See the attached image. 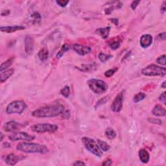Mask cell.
<instances>
[{
  "instance_id": "1",
  "label": "cell",
  "mask_w": 166,
  "mask_h": 166,
  "mask_svg": "<svg viewBox=\"0 0 166 166\" xmlns=\"http://www.w3.org/2000/svg\"><path fill=\"white\" fill-rule=\"evenodd\" d=\"M64 107L62 105H48L37 109L32 112V116L35 118H53L62 114Z\"/></svg>"
},
{
  "instance_id": "2",
  "label": "cell",
  "mask_w": 166,
  "mask_h": 166,
  "mask_svg": "<svg viewBox=\"0 0 166 166\" xmlns=\"http://www.w3.org/2000/svg\"><path fill=\"white\" fill-rule=\"evenodd\" d=\"M17 150L26 153H39L46 154L49 152V149L45 145L39 143L21 142L16 147Z\"/></svg>"
},
{
  "instance_id": "3",
  "label": "cell",
  "mask_w": 166,
  "mask_h": 166,
  "mask_svg": "<svg viewBox=\"0 0 166 166\" xmlns=\"http://www.w3.org/2000/svg\"><path fill=\"white\" fill-rule=\"evenodd\" d=\"M82 142L84 147L97 157H101L103 155V152L99 147L98 143H97L94 139L90 137H84L82 138Z\"/></svg>"
},
{
  "instance_id": "4",
  "label": "cell",
  "mask_w": 166,
  "mask_h": 166,
  "mask_svg": "<svg viewBox=\"0 0 166 166\" xmlns=\"http://www.w3.org/2000/svg\"><path fill=\"white\" fill-rule=\"evenodd\" d=\"M90 89L96 94H103L107 91L108 85L102 80L92 79L88 81Z\"/></svg>"
},
{
  "instance_id": "5",
  "label": "cell",
  "mask_w": 166,
  "mask_h": 166,
  "mask_svg": "<svg viewBox=\"0 0 166 166\" xmlns=\"http://www.w3.org/2000/svg\"><path fill=\"white\" fill-rule=\"evenodd\" d=\"M141 73L143 75L150 77L153 76L163 77L166 74V69L156 64H150L141 70Z\"/></svg>"
},
{
  "instance_id": "6",
  "label": "cell",
  "mask_w": 166,
  "mask_h": 166,
  "mask_svg": "<svg viewBox=\"0 0 166 166\" xmlns=\"http://www.w3.org/2000/svg\"><path fill=\"white\" fill-rule=\"evenodd\" d=\"M31 129L32 131L37 133H45V132L53 133L57 131L58 127L56 125L50 123H38L31 127Z\"/></svg>"
},
{
  "instance_id": "7",
  "label": "cell",
  "mask_w": 166,
  "mask_h": 166,
  "mask_svg": "<svg viewBox=\"0 0 166 166\" xmlns=\"http://www.w3.org/2000/svg\"><path fill=\"white\" fill-rule=\"evenodd\" d=\"M27 108V105L23 101H15L9 103L7 106L6 112L9 114H21Z\"/></svg>"
},
{
  "instance_id": "8",
  "label": "cell",
  "mask_w": 166,
  "mask_h": 166,
  "mask_svg": "<svg viewBox=\"0 0 166 166\" xmlns=\"http://www.w3.org/2000/svg\"><path fill=\"white\" fill-rule=\"evenodd\" d=\"M12 141H31L35 138V136L25 132H15L9 136Z\"/></svg>"
},
{
  "instance_id": "9",
  "label": "cell",
  "mask_w": 166,
  "mask_h": 166,
  "mask_svg": "<svg viewBox=\"0 0 166 166\" xmlns=\"http://www.w3.org/2000/svg\"><path fill=\"white\" fill-rule=\"evenodd\" d=\"M27 125L26 123H20L13 120L5 123L3 125V129L6 132H14L21 129V128L27 126Z\"/></svg>"
},
{
  "instance_id": "10",
  "label": "cell",
  "mask_w": 166,
  "mask_h": 166,
  "mask_svg": "<svg viewBox=\"0 0 166 166\" xmlns=\"http://www.w3.org/2000/svg\"><path fill=\"white\" fill-rule=\"evenodd\" d=\"M123 91L120 92L116 97L114 100L113 101L112 105H111V109L113 112H119L122 110L123 108Z\"/></svg>"
},
{
  "instance_id": "11",
  "label": "cell",
  "mask_w": 166,
  "mask_h": 166,
  "mask_svg": "<svg viewBox=\"0 0 166 166\" xmlns=\"http://www.w3.org/2000/svg\"><path fill=\"white\" fill-rule=\"evenodd\" d=\"M34 39L30 35H27L25 38V47L26 53L28 54L33 53V50H34Z\"/></svg>"
},
{
  "instance_id": "12",
  "label": "cell",
  "mask_w": 166,
  "mask_h": 166,
  "mask_svg": "<svg viewBox=\"0 0 166 166\" xmlns=\"http://www.w3.org/2000/svg\"><path fill=\"white\" fill-rule=\"evenodd\" d=\"M73 49L77 54H80V55L84 56L86 54L90 53L91 51V47L88 46H82L80 44H74L73 46Z\"/></svg>"
},
{
  "instance_id": "13",
  "label": "cell",
  "mask_w": 166,
  "mask_h": 166,
  "mask_svg": "<svg viewBox=\"0 0 166 166\" xmlns=\"http://www.w3.org/2000/svg\"><path fill=\"white\" fill-rule=\"evenodd\" d=\"M22 159H23V158H22V156H20L15 155V154L11 153L5 156V161L9 165H15L19 161L22 160Z\"/></svg>"
},
{
  "instance_id": "14",
  "label": "cell",
  "mask_w": 166,
  "mask_h": 166,
  "mask_svg": "<svg viewBox=\"0 0 166 166\" xmlns=\"http://www.w3.org/2000/svg\"><path fill=\"white\" fill-rule=\"evenodd\" d=\"M140 46L143 48H147L153 43V37L150 35H143L140 39Z\"/></svg>"
},
{
  "instance_id": "15",
  "label": "cell",
  "mask_w": 166,
  "mask_h": 166,
  "mask_svg": "<svg viewBox=\"0 0 166 166\" xmlns=\"http://www.w3.org/2000/svg\"><path fill=\"white\" fill-rule=\"evenodd\" d=\"M25 27L22 25H13V26H5V27H1L0 29L2 32L7 33H12L18 31L24 30Z\"/></svg>"
},
{
  "instance_id": "16",
  "label": "cell",
  "mask_w": 166,
  "mask_h": 166,
  "mask_svg": "<svg viewBox=\"0 0 166 166\" xmlns=\"http://www.w3.org/2000/svg\"><path fill=\"white\" fill-rule=\"evenodd\" d=\"M14 72H15V70L13 68L8 69V70H5L3 72H1L0 73V82L1 83L5 82L7 80L9 79L13 75Z\"/></svg>"
},
{
  "instance_id": "17",
  "label": "cell",
  "mask_w": 166,
  "mask_h": 166,
  "mask_svg": "<svg viewBox=\"0 0 166 166\" xmlns=\"http://www.w3.org/2000/svg\"><path fill=\"white\" fill-rule=\"evenodd\" d=\"M152 113L153 115L156 116H158V117H162V116H165V108L161 105H156L155 107L153 108V110H152Z\"/></svg>"
},
{
  "instance_id": "18",
  "label": "cell",
  "mask_w": 166,
  "mask_h": 166,
  "mask_svg": "<svg viewBox=\"0 0 166 166\" xmlns=\"http://www.w3.org/2000/svg\"><path fill=\"white\" fill-rule=\"evenodd\" d=\"M138 155L140 161L142 163H147L149 162V159H150V155H149V153L145 149H140L138 153Z\"/></svg>"
},
{
  "instance_id": "19",
  "label": "cell",
  "mask_w": 166,
  "mask_h": 166,
  "mask_svg": "<svg viewBox=\"0 0 166 166\" xmlns=\"http://www.w3.org/2000/svg\"><path fill=\"white\" fill-rule=\"evenodd\" d=\"M110 27H106L104 28H99V29L96 31L97 34L100 35V36L104 39H107L108 37L109 33H110Z\"/></svg>"
},
{
  "instance_id": "20",
  "label": "cell",
  "mask_w": 166,
  "mask_h": 166,
  "mask_svg": "<svg viewBox=\"0 0 166 166\" xmlns=\"http://www.w3.org/2000/svg\"><path fill=\"white\" fill-rule=\"evenodd\" d=\"M41 15L37 12H35L30 16L29 21L32 24H38L41 22Z\"/></svg>"
},
{
  "instance_id": "21",
  "label": "cell",
  "mask_w": 166,
  "mask_h": 166,
  "mask_svg": "<svg viewBox=\"0 0 166 166\" xmlns=\"http://www.w3.org/2000/svg\"><path fill=\"white\" fill-rule=\"evenodd\" d=\"M49 56V51L46 47H43L39 52V58L41 61H46Z\"/></svg>"
},
{
  "instance_id": "22",
  "label": "cell",
  "mask_w": 166,
  "mask_h": 166,
  "mask_svg": "<svg viewBox=\"0 0 166 166\" xmlns=\"http://www.w3.org/2000/svg\"><path fill=\"white\" fill-rule=\"evenodd\" d=\"M14 60H15L14 58H11L5 62H4L3 64H1V66H0V71H1V72H3V71L6 70H8V68L13 64Z\"/></svg>"
},
{
  "instance_id": "23",
  "label": "cell",
  "mask_w": 166,
  "mask_h": 166,
  "mask_svg": "<svg viewBox=\"0 0 166 166\" xmlns=\"http://www.w3.org/2000/svg\"><path fill=\"white\" fill-rule=\"evenodd\" d=\"M116 135H117L116 132L112 129V128L111 127L107 128L105 130V136L109 139H114L116 138Z\"/></svg>"
},
{
  "instance_id": "24",
  "label": "cell",
  "mask_w": 166,
  "mask_h": 166,
  "mask_svg": "<svg viewBox=\"0 0 166 166\" xmlns=\"http://www.w3.org/2000/svg\"><path fill=\"white\" fill-rule=\"evenodd\" d=\"M98 143L100 149L104 152L108 151L110 149V145L106 141H104L101 139H98Z\"/></svg>"
},
{
  "instance_id": "25",
  "label": "cell",
  "mask_w": 166,
  "mask_h": 166,
  "mask_svg": "<svg viewBox=\"0 0 166 166\" xmlns=\"http://www.w3.org/2000/svg\"><path fill=\"white\" fill-rule=\"evenodd\" d=\"M69 49H70V46L68 44H64L62 46L60 50L58 51V53L56 54V58H61L62 56L64 55V54L66 51H68Z\"/></svg>"
},
{
  "instance_id": "26",
  "label": "cell",
  "mask_w": 166,
  "mask_h": 166,
  "mask_svg": "<svg viewBox=\"0 0 166 166\" xmlns=\"http://www.w3.org/2000/svg\"><path fill=\"white\" fill-rule=\"evenodd\" d=\"M121 43H122V42L120 40H111L108 43V45L111 49H113V50H116V49L119 48Z\"/></svg>"
},
{
  "instance_id": "27",
  "label": "cell",
  "mask_w": 166,
  "mask_h": 166,
  "mask_svg": "<svg viewBox=\"0 0 166 166\" xmlns=\"http://www.w3.org/2000/svg\"><path fill=\"white\" fill-rule=\"evenodd\" d=\"M145 97H146L145 94L143 93V92H139V93H137L134 96V99H133L134 102H135V103H138V102L143 100V99L145 98Z\"/></svg>"
},
{
  "instance_id": "28",
  "label": "cell",
  "mask_w": 166,
  "mask_h": 166,
  "mask_svg": "<svg viewBox=\"0 0 166 166\" xmlns=\"http://www.w3.org/2000/svg\"><path fill=\"white\" fill-rule=\"evenodd\" d=\"M98 57L99 60H100V61L102 62H106V61H108L109 59H110L112 57V55H111V54H107L105 53H101L99 54Z\"/></svg>"
},
{
  "instance_id": "29",
  "label": "cell",
  "mask_w": 166,
  "mask_h": 166,
  "mask_svg": "<svg viewBox=\"0 0 166 166\" xmlns=\"http://www.w3.org/2000/svg\"><path fill=\"white\" fill-rule=\"evenodd\" d=\"M60 94L62 95L64 97H65V98H68V97L70 96V86H65L61 90Z\"/></svg>"
},
{
  "instance_id": "30",
  "label": "cell",
  "mask_w": 166,
  "mask_h": 166,
  "mask_svg": "<svg viewBox=\"0 0 166 166\" xmlns=\"http://www.w3.org/2000/svg\"><path fill=\"white\" fill-rule=\"evenodd\" d=\"M95 66L93 64H86L83 65L82 69H80L81 71H84V72H90V71L94 70Z\"/></svg>"
},
{
  "instance_id": "31",
  "label": "cell",
  "mask_w": 166,
  "mask_h": 166,
  "mask_svg": "<svg viewBox=\"0 0 166 166\" xmlns=\"http://www.w3.org/2000/svg\"><path fill=\"white\" fill-rule=\"evenodd\" d=\"M118 70V68H112V69H110V70H108L105 72V77H112V76L114 74V73L117 72Z\"/></svg>"
},
{
  "instance_id": "32",
  "label": "cell",
  "mask_w": 166,
  "mask_h": 166,
  "mask_svg": "<svg viewBox=\"0 0 166 166\" xmlns=\"http://www.w3.org/2000/svg\"><path fill=\"white\" fill-rule=\"evenodd\" d=\"M156 62L159 64L165 66L166 64L165 62V54H163V55L159 56L157 60H156Z\"/></svg>"
},
{
  "instance_id": "33",
  "label": "cell",
  "mask_w": 166,
  "mask_h": 166,
  "mask_svg": "<svg viewBox=\"0 0 166 166\" xmlns=\"http://www.w3.org/2000/svg\"><path fill=\"white\" fill-rule=\"evenodd\" d=\"M148 122L151 123H153V124H156V125H161L162 124V121L159 119H156V118H149L147 120Z\"/></svg>"
},
{
  "instance_id": "34",
  "label": "cell",
  "mask_w": 166,
  "mask_h": 166,
  "mask_svg": "<svg viewBox=\"0 0 166 166\" xmlns=\"http://www.w3.org/2000/svg\"><path fill=\"white\" fill-rule=\"evenodd\" d=\"M56 4H58L61 7H64L69 3V1H64V0H58L56 1Z\"/></svg>"
},
{
  "instance_id": "35",
  "label": "cell",
  "mask_w": 166,
  "mask_h": 166,
  "mask_svg": "<svg viewBox=\"0 0 166 166\" xmlns=\"http://www.w3.org/2000/svg\"><path fill=\"white\" fill-rule=\"evenodd\" d=\"M70 114H70V110L64 111L62 114V117L65 120H68V119H70Z\"/></svg>"
},
{
  "instance_id": "36",
  "label": "cell",
  "mask_w": 166,
  "mask_h": 166,
  "mask_svg": "<svg viewBox=\"0 0 166 166\" xmlns=\"http://www.w3.org/2000/svg\"><path fill=\"white\" fill-rule=\"evenodd\" d=\"M108 98V97H105V98H102L101 100H99L98 103H97L96 104V108L98 107V106H100V105H103V104H105L106 103V101H107V99Z\"/></svg>"
},
{
  "instance_id": "37",
  "label": "cell",
  "mask_w": 166,
  "mask_h": 166,
  "mask_svg": "<svg viewBox=\"0 0 166 166\" xmlns=\"http://www.w3.org/2000/svg\"><path fill=\"white\" fill-rule=\"evenodd\" d=\"M159 100H160L162 103H163V105H166V96H165V92H163V93L160 95L159 97Z\"/></svg>"
},
{
  "instance_id": "38",
  "label": "cell",
  "mask_w": 166,
  "mask_h": 166,
  "mask_svg": "<svg viewBox=\"0 0 166 166\" xmlns=\"http://www.w3.org/2000/svg\"><path fill=\"white\" fill-rule=\"evenodd\" d=\"M140 3V1H132V3L130 5V7L132 9V10H135L137 8V5H138L139 3Z\"/></svg>"
},
{
  "instance_id": "39",
  "label": "cell",
  "mask_w": 166,
  "mask_h": 166,
  "mask_svg": "<svg viewBox=\"0 0 166 166\" xmlns=\"http://www.w3.org/2000/svg\"><path fill=\"white\" fill-rule=\"evenodd\" d=\"M112 163V160L110 159H107V160H105L103 163H102V165H105V166H109L111 165Z\"/></svg>"
},
{
  "instance_id": "40",
  "label": "cell",
  "mask_w": 166,
  "mask_h": 166,
  "mask_svg": "<svg viewBox=\"0 0 166 166\" xmlns=\"http://www.w3.org/2000/svg\"><path fill=\"white\" fill-rule=\"evenodd\" d=\"M158 39H160V40H163V41H165V39H166V34H165V32H163L162 33H161L158 36Z\"/></svg>"
},
{
  "instance_id": "41",
  "label": "cell",
  "mask_w": 166,
  "mask_h": 166,
  "mask_svg": "<svg viewBox=\"0 0 166 166\" xmlns=\"http://www.w3.org/2000/svg\"><path fill=\"white\" fill-rule=\"evenodd\" d=\"M74 165H86V163L82 162V161H76V162L73 163Z\"/></svg>"
},
{
  "instance_id": "42",
  "label": "cell",
  "mask_w": 166,
  "mask_h": 166,
  "mask_svg": "<svg viewBox=\"0 0 166 166\" xmlns=\"http://www.w3.org/2000/svg\"><path fill=\"white\" fill-rule=\"evenodd\" d=\"M110 21L111 22H112L114 24H115L116 25H118V23H119V21H118V19H116V18H111L110 19Z\"/></svg>"
},
{
  "instance_id": "43",
  "label": "cell",
  "mask_w": 166,
  "mask_h": 166,
  "mask_svg": "<svg viewBox=\"0 0 166 166\" xmlns=\"http://www.w3.org/2000/svg\"><path fill=\"white\" fill-rule=\"evenodd\" d=\"M10 14V11L9 10H5V11H3L1 13V16H7Z\"/></svg>"
},
{
  "instance_id": "44",
  "label": "cell",
  "mask_w": 166,
  "mask_h": 166,
  "mask_svg": "<svg viewBox=\"0 0 166 166\" xmlns=\"http://www.w3.org/2000/svg\"><path fill=\"white\" fill-rule=\"evenodd\" d=\"M161 11H162V13L165 12V1H163L162 5L161 6Z\"/></svg>"
},
{
  "instance_id": "45",
  "label": "cell",
  "mask_w": 166,
  "mask_h": 166,
  "mask_svg": "<svg viewBox=\"0 0 166 166\" xmlns=\"http://www.w3.org/2000/svg\"><path fill=\"white\" fill-rule=\"evenodd\" d=\"M11 144L7 143V142H5V143H4L3 144V147H5V148H8V147H11Z\"/></svg>"
},
{
  "instance_id": "46",
  "label": "cell",
  "mask_w": 166,
  "mask_h": 166,
  "mask_svg": "<svg viewBox=\"0 0 166 166\" xmlns=\"http://www.w3.org/2000/svg\"><path fill=\"white\" fill-rule=\"evenodd\" d=\"M165 81H163V83H162V84L161 85V87L162 88H165Z\"/></svg>"
},
{
  "instance_id": "47",
  "label": "cell",
  "mask_w": 166,
  "mask_h": 166,
  "mask_svg": "<svg viewBox=\"0 0 166 166\" xmlns=\"http://www.w3.org/2000/svg\"><path fill=\"white\" fill-rule=\"evenodd\" d=\"M0 136H1V139H0V141H3V134L1 133V135H0Z\"/></svg>"
}]
</instances>
